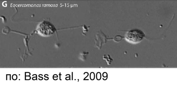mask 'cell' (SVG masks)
Returning a JSON list of instances; mask_svg holds the SVG:
<instances>
[{
	"label": "cell",
	"instance_id": "1",
	"mask_svg": "<svg viewBox=\"0 0 177 86\" xmlns=\"http://www.w3.org/2000/svg\"><path fill=\"white\" fill-rule=\"evenodd\" d=\"M37 33L42 37H50L55 33L56 29L52 23L46 21L40 23L37 28Z\"/></svg>",
	"mask_w": 177,
	"mask_h": 86
},
{
	"label": "cell",
	"instance_id": "5",
	"mask_svg": "<svg viewBox=\"0 0 177 86\" xmlns=\"http://www.w3.org/2000/svg\"><path fill=\"white\" fill-rule=\"evenodd\" d=\"M88 54V52H84L81 53L80 55V58L81 59L82 61H85V59H86V56Z\"/></svg>",
	"mask_w": 177,
	"mask_h": 86
},
{
	"label": "cell",
	"instance_id": "3",
	"mask_svg": "<svg viewBox=\"0 0 177 86\" xmlns=\"http://www.w3.org/2000/svg\"><path fill=\"white\" fill-rule=\"evenodd\" d=\"M96 39L95 40V45L98 48H100L102 45L104 44V42L106 41V37L103 38L104 37H106V36L103 33H101V32L100 33L99 32L98 33L96 34Z\"/></svg>",
	"mask_w": 177,
	"mask_h": 86
},
{
	"label": "cell",
	"instance_id": "4",
	"mask_svg": "<svg viewBox=\"0 0 177 86\" xmlns=\"http://www.w3.org/2000/svg\"><path fill=\"white\" fill-rule=\"evenodd\" d=\"M103 59L106 60V62L109 65L111 64V63L112 61V59L111 57H110V55H105L103 56Z\"/></svg>",
	"mask_w": 177,
	"mask_h": 86
},
{
	"label": "cell",
	"instance_id": "2",
	"mask_svg": "<svg viewBox=\"0 0 177 86\" xmlns=\"http://www.w3.org/2000/svg\"><path fill=\"white\" fill-rule=\"evenodd\" d=\"M145 37L143 32L140 29H132L126 34L125 39L127 41L132 44H137L141 42Z\"/></svg>",
	"mask_w": 177,
	"mask_h": 86
}]
</instances>
